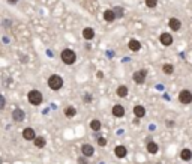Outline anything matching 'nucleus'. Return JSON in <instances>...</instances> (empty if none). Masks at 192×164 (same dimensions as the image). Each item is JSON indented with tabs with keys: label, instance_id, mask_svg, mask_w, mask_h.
Returning <instances> with one entry per match:
<instances>
[{
	"label": "nucleus",
	"instance_id": "4468645a",
	"mask_svg": "<svg viewBox=\"0 0 192 164\" xmlns=\"http://www.w3.org/2000/svg\"><path fill=\"white\" fill-rule=\"evenodd\" d=\"M180 158L183 160V161H189L192 158V151L191 149H182V152H180Z\"/></svg>",
	"mask_w": 192,
	"mask_h": 164
},
{
	"label": "nucleus",
	"instance_id": "5701e85b",
	"mask_svg": "<svg viewBox=\"0 0 192 164\" xmlns=\"http://www.w3.org/2000/svg\"><path fill=\"white\" fill-rule=\"evenodd\" d=\"M162 71H164L165 74H173L174 68H173V65H170V63H165V65L162 66Z\"/></svg>",
	"mask_w": 192,
	"mask_h": 164
},
{
	"label": "nucleus",
	"instance_id": "f8f14e48",
	"mask_svg": "<svg viewBox=\"0 0 192 164\" xmlns=\"http://www.w3.org/2000/svg\"><path fill=\"white\" fill-rule=\"evenodd\" d=\"M23 137L26 140H35V139H36V134H35V131L32 128H26L23 131Z\"/></svg>",
	"mask_w": 192,
	"mask_h": 164
},
{
	"label": "nucleus",
	"instance_id": "f257e3e1",
	"mask_svg": "<svg viewBox=\"0 0 192 164\" xmlns=\"http://www.w3.org/2000/svg\"><path fill=\"white\" fill-rule=\"evenodd\" d=\"M48 86H50V89H53V90H60L62 86H63V78H62L60 75H57V74H53V75L48 78Z\"/></svg>",
	"mask_w": 192,
	"mask_h": 164
},
{
	"label": "nucleus",
	"instance_id": "412c9836",
	"mask_svg": "<svg viewBox=\"0 0 192 164\" xmlns=\"http://www.w3.org/2000/svg\"><path fill=\"white\" fill-rule=\"evenodd\" d=\"M117 95H119L120 98L126 96V95H128V87H126V86H119V87H117Z\"/></svg>",
	"mask_w": 192,
	"mask_h": 164
},
{
	"label": "nucleus",
	"instance_id": "6ab92c4d",
	"mask_svg": "<svg viewBox=\"0 0 192 164\" xmlns=\"http://www.w3.org/2000/svg\"><path fill=\"white\" fill-rule=\"evenodd\" d=\"M147 151H149V153H156L159 151V146L155 141H149L147 143Z\"/></svg>",
	"mask_w": 192,
	"mask_h": 164
},
{
	"label": "nucleus",
	"instance_id": "f3484780",
	"mask_svg": "<svg viewBox=\"0 0 192 164\" xmlns=\"http://www.w3.org/2000/svg\"><path fill=\"white\" fill-rule=\"evenodd\" d=\"M33 143H35V146H36V148H44V146L47 145V140H45V137L38 136V137L33 140Z\"/></svg>",
	"mask_w": 192,
	"mask_h": 164
},
{
	"label": "nucleus",
	"instance_id": "20e7f679",
	"mask_svg": "<svg viewBox=\"0 0 192 164\" xmlns=\"http://www.w3.org/2000/svg\"><path fill=\"white\" fill-rule=\"evenodd\" d=\"M179 101H180L182 104H191L192 103V94L189 90H182L180 94H179Z\"/></svg>",
	"mask_w": 192,
	"mask_h": 164
},
{
	"label": "nucleus",
	"instance_id": "a211bd4d",
	"mask_svg": "<svg viewBox=\"0 0 192 164\" xmlns=\"http://www.w3.org/2000/svg\"><path fill=\"white\" fill-rule=\"evenodd\" d=\"M83 36H84V39H93L95 30H93L92 27H86V29L83 30Z\"/></svg>",
	"mask_w": 192,
	"mask_h": 164
},
{
	"label": "nucleus",
	"instance_id": "7ed1b4c3",
	"mask_svg": "<svg viewBox=\"0 0 192 164\" xmlns=\"http://www.w3.org/2000/svg\"><path fill=\"white\" fill-rule=\"evenodd\" d=\"M27 99L32 106H39L42 103V94L39 90H30L27 95Z\"/></svg>",
	"mask_w": 192,
	"mask_h": 164
},
{
	"label": "nucleus",
	"instance_id": "423d86ee",
	"mask_svg": "<svg viewBox=\"0 0 192 164\" xmlns=\"http://www.w3.org/2000/svg\"><path fill=\"white\" fill-rule=\"evenodd\" d=\"M81 152L84 157H92L93 153H95V149H93V146L89 145V143H86V145H83L81 146Z\"/></svg>",
	"mask_w": 192,
	"mask_h": 164
},
{
	"label": "nucleus",
	"instance_id": "bb28decb",
	"mask_svg": "<svg viewBox=\"0 0 192 164\" xmlns=\"http://www.w3.org/2000/svg\"><path fill=\"white\" fill-rule=\"evenodd\" d=\"M77 161H78V164H87V160H86V157H80Z\"/></svg>",
	"mask_w": 192,
	"mask_h": 164
},
{
	"label": "nucleus",
	"instance_id": "4be33fe9",
	"mask_svg": "<svg viewBox=\"0 0 192 164\" xmlns=\"http://www.w3.org/2000/svg\"><path fill=\"white\" fill-rule=\"evenodd\" d=\"M65 115L68 117H74L77 115V110H75L74 107H66V108H65Z\"/></svg>",
	"mask_w": 192,
	"mask_h": 164
},
{
	"label": "nucleus",
	"instance_id": "39448f33",
	"mask_svg": "<svg viewBox=\"0 0 192 164\" xmlns=\"http://www.w3.org/2000/svg\"><path fill=\"white\" fill-rule=\"evenodd\" d=\"M146 75H147V72L144 69L137 71V72H134V82L137 84H143V83L146 82Z\"/></svg>",
	"mask_w": 192,
	"mask_h": 164
},
{
	"label": "nucleus",
	"instance_id": "1a4fd4ad",
	"mask_svg": "<svg viewBox=\"0 0 192 164\" xmlns=\"http://www.w3.org/2000/svg\"><path fill=\"white\" fill-rule=\"evenodd\" d=\"M170 29H173L174 32H177V30H180L182 29V23L180 20H177V18H170Z\"/></svg>",
	"mask_w": 192,
	"mask_h": 164
},
{
	"label": "nucleus",
	"instance_id": "2eb2a0df",
	"mask_svg": "<svg viewBox=\"0 0 192 164\" xmlns=\"http://www.w3.org/2000/svg\"><path fill=\"white\" fill-rule=\"evenodd\" d=\"M128 47H129V50H132V51H138V50L141 48V44H140V41H137V39H131L129 44H128Z\"/></svg>",
	"mask_w": 192,
	"mask_h": 164
},
{
	"label": "nucleus",
	"instance_id": "f03ea898",
	"mask_svg": "<svg viewBox=\"0 0 192 164\" xmlns=\"http://www.w3.org/2000/svg\"><path fill=\"white\" fill-rule=\"evenodd\" d=\"M75 59H77V56H75V51H74V50L66 48V50L62 51V60H63L66 65H72V63L75 62Z\"/></svg>",
	"mask_w": 192,
	"mask_h": 164
},
{
	"label": "nucleus",
	"instance_id": "aec40b11",
	"mask_svg": "<svg viewBox=\"0 0 192 164\" xmlns=\"http://www.w3.org/2000/svg\"><path fill=\"white\" fill-rule=\"evenodd\" d=\"M102 127V124H101V120H98V119H93L90 122V128L93 129V131H99Z\"/></svg>",
	"mask_w": 192,
	"mask_h": 164
},
{
	"label": "nucleus",
	"instance_id": "9d476101",
	"mask_svg": "<svg viewBox=\"0 0 192 164\" xmlns=\"http://www.w3.org/2000/svg\"><path fill=\"white\" fill-rule=\"evenodd\" d=\"M159 39H161L162 45H167V47H168V45H171V44H173V36L170 35V33H162Z\"/></svg>",
	"mask_w": 192,
	"mask_h": 164
},
{
	"label": "nucleus",
	"instance_id": "dca6fc26",
	"mask_svg": "<svg viewBox=\"0 0 192 164\" xmlns=\"http://www.w3.org/2000/svg\"><path fill=\"white\" fill-rule=\"evenodd\" d=\"M134 113L137 117H144L146 116V108L143 106H135L134 107Z\"/></svg>",
	"mask_w": 192,
	"mask_h": 164
},
{
	"label": "nucleus",
	"instance_id": "cd10ccee",
	"mask_svg": "<svg viewBox=\"0 0 192 164\" xmlns=\"http://www.w3.org/2000/svg\"><path fill=\"white\" fill-rule=\"evenodd\" d=\"M2 108H5V98L2 96Z\"/></svg>",
	"mask_w": 192,
	"mask_h": 164
},
{
	"label": "nucleus",
	"instance_id": "393cba45",
	"mask_svg": "<svg viewBox=\"0 0 192 164\" xmlns=\"http://www.w3.org/2000/svg\"><path fill=\"white\" fill-rule=\"evenodd\" d=\"M98 145H99V146H105V145H107V139H105V137H99V139H98Z\"/></svg>",
	"mask_w": 192,
	"mask_h": 164
},
{
	"label": "nucleus",
	"instance_id": "0eeeda50",
	"mask_svg": "<svg viewBox=\"0 0 192 164\" xmlns=\"http://www.w3.org/2000/svg\"><path fill=\"white\" fill-rule=\"evenodd\" d=\"M12 117H14V120L21 122V120H24V117H26V113H24L21 108H17V110L12 111Z\"/></svg>",
	"mask_w": 192,
	"mask_h": 164
},
{
	"label": "nucleus",
	"instance_id": "c85d7f7f",
	"mask_svg": "<svg viewBox=\"0 0 192 164\" xmlns=\"http://www.w3.org/2000/svg\"><path fill=\"white\" fill-rule=\"evenodd\" d=\"M8 2H9V3H17L18 0H8Z\"/></svg>",
	"mask_w": 192,
	"mask_h": 164
},
{
	"label": "nucleus",
	"instance_id": "9b49d317",
	"mask_svg": "<svg viewBox=\"0 0 192 164\" xmlns=\"http://www.w3.org/2000/svg\"><path fill=\"white\" fill-rule=\"evenodd\" d=\"M113 115L116 117H123L125 116V107L120 106V104H117V106L113 107Z\"/></svg>",
	"mask_w": 192,
	"mask_h": 164
},
{
	"label": "nucleus",
	"instance_id": "b1692460",
	"mask_svg": "<svg viewBox=\"0 0 192 164\" xmlns=\"http://www.w3.org/2000/svg\"><path fill=\"white\" fill-rule=\"evenodd\" d=\"M146 5L149 8H155L158 5V0H146Z\"/></svg>",
	"mask_w": 192,
	"mask_h": 164
},
{
	"label": "nucleus",
	"instance_id": "a878e982",
	"mask_svg": "<svg viewBox=\"0 0 192 164\" xmlns=\"http://www.w3.org/2000/svg\"><path fill=\"white\" fill-rule=\"evenodd\" d=\"M114 12H116V15H117V17H122V15H123V9H120V8H116Z\"/></svg>",
	"mask_w": 192,
	"mask_h": 164
},
{
	"label": "nucleus",
	"instance_id": "ddd939ff",
	"mask_svg": "<svg viewBox=\"0 0 192 164\" xmlns=\"http://www.w3.org/2000/svg\"><path fill=\"white\" fill-rule=\"evenodd\" d=\"M114 152H116V157H119V158H125L126 153H128V151H126L125 146H116Z\"/></svg>",
	"mask_w": 192,
	"mask_h": 164
},
{
	"label": "nucleus",
	"instance_id": "6e6552de",
	"mask_svg": "<svg viewBox=\"0 0 192 164\" xmlns=\"http://www.w3.org/2000/svg\"><path fill=\"white\" fill-rule=\"evenodd\" d=\"M116 12L113 11V9H107V11L104 12V20L105 21H108V23H113L114 20H116Z\"/></svg>",
	"mask_w": 192,
	"mask_h": 164
}]
</instances>
